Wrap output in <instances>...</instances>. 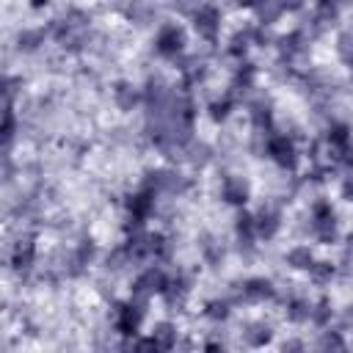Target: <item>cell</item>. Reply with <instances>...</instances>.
<instances>
[{"label": "cell", "instance_id": "1f68e13d", "mask_svg": "<svg viewBox=\"0 0 353 353\" xmlns=\"http://www.w3.org/2000/svg\"><path fill=\"white\" fill-rule=\"evenodd\" d=\"M47 3H50V0H30L33 8H41V6H47Z\"/></svg>", "mask_w": 353, "mask_h": 353}, {"label": "cell", "instance_id": "4fadbf2b", "mask_svg": "<svg viewBox=\"0 0 353 353\" xmlns=\"http://www.w3.org/2000/svg\"><path fill=\"white\" fill-rule=\"evenodd\" d=\"M254 221H256V234H259V240H273V237L279 234V229H281V212L273 210V207H262V210L254 215Z\"/></svg>", "mask_w": 353, "mask_h": 353}, {"label": "cell", "instance_id": "ac0fdd59", "mask_svg": "<svg viewBox=\"0 0 353 353\" xmlns=\"http://www.w3.org/2000/svg\"><path fill=\"white\" fill-rule=\"evenodd\" d=\"M254 14H256V22L265 28V25H273V22L281 19L284 6H281V0H262V3L254 6Z\"/></svg>", "mask_w": 353, "mask_h": 353}, {"label": "cell", "instance_id": "5b68a950", "mask_svg": "<svg viewBox=\"0 0 353 353\" xmlns=\"http://www.w3.org/2000/svg\"><path fill=\"white\" fill-rule=\"evenodd\" d=\"M279 168H287V171H292L295 165H298V149H295V143H292V138H287V135H281V132H273L270 138H268V152H265Z\"/></svg>", "mask_w": 353, "mask_h": 353}, {"label": "cell", "instance_id": "2e32d148", "mask_svg": "<svg viewBox=\"0 0 353 353\" xmlns=\"http://www.w3.org/2000/svg\"><path fill=\"white\" fill-rule=\"evenodd\" d=\"M273 339V328L268 323H245L243 328V342L251 345V347H262Z\"/></svg>", "mask_w": 353, "mask_h": 353}, {"label": "cell", "instance_id": "3957f363", "mask_svg": "<svg viewBox=\"0 0 353 353\" xmlns=\"http://www.w3.org/2000/svg\"><path fill=\"white\" fill-rule=\"evenodd\" d=\"M165 284H168L165 270H160V268H146V270H141V273L132 279V298L149 301L152 295H163Z\"/></svg>", "mask_w": 353, "mask_h": 353}, {"label": "cell", "instance_id": "83f0119b", "mask_svg": "<svg viewBox=\"0 0 353 353\" xmlns=\"http://www.w3.org/2000/svg\"><path fill=\"white\" fill-rule=\"evenodd\" d=\"M331 317H334V309H331V303L325 298L317 301V303H312V323L314 325H328Z\"/></svg>", "mask_w": 353, "mask_h": 353}, {"label": "cell", "instance_id": "9a60e30c", "mask_svg": "<svg viewBox=\"0 0 353 353\" xmlns=\"http://www.w3.org/2000/svg\"><path fill=\"white\" fill-rule=\"evenodd\" d=\"M251 44H256V25H245L243 30H237V33L229 39V52H232L234 58H243Z\"/></svg>", "mask_w": 353, "mask_h": 353}, {"label": "cell", "instance_id": "4316f807", "mask_svg": "<svg viewBox=\"0 0 353 353\" xmlns=\"http://www.w3.org/2000/svg\"><path fill=\"white\" fill-rule=\"evenodd\" d=\"M234 102H237V99H234V97H232V94L226 91V94H223L221 99H215V102L210 105V116H212L215 121H223V119H226V116L232 113V108H234Z\"/></svg>", "mask_w": 353, "mask_h": 353}, {"label": "cell", "instance_id": "ba28073f", "mask_svg": "<svg viewBox=\"0 0 353 353\" xmlns=\"http://www.w3.org/2000/svg\"><path fill=\"white\" fill-rule=\"evenodd\" d=\"M234 237H237L240 254H251L254 251V243L259 240V234H256V221H254L251 212H237V218H234Z\"/></svg>", "mask_w": 353, "mask_h": 353}, {"label": "cell", "instance_id": "e0dca14e", "mask_svg": "<svg viewBox=\"0 0 353 353\" xmlns=\"http://www.w3.org/2000/svg\"><path fill=\"white\" fill-rule=\"evenodd\" d=\"M157 345V350H168V347H176V325L163 320V323H154L152 325V334H149Z\"/></svg>", "mask_w": 353, "mask_h": 353}, {"label": "cell", "instance_id": "d4e9b609", "mask_svg": "<svg viewBox=\"0 0 353 353\" xmlns=\"http://www.w3.org/2000/svg\"><path fill=\"white\" fill-rule=\"evenodd\" d=\"M204 314H207L210 320H215V323H223V320L232 314V303H229V301H223V298L207 301V303H204Z\"/></svg>", "mask_w": 353, "mask_h": 353}, {"label": "cell", "instance_id": "30bf717a", "mask_svg": "<svg viewBox=\"0 0 353 353\" xmlns=\"http://www.w3.org/2000/svg\"><path fill=\"white\" fill-rule=\"evenodd\" d=\"M276 298V287L270 279H248L243 287H240V301H248V303H265V301H273Z\"/></svg>", "mask_w": 353, "mask_h": 353}, {"label": "cell", "instance_id": "8fae6325", "mask_svg": "<svg viewBox=\"0 0 353 353\" xmlns=\"http://www.w3.org/2000/svg\"><path fill=\"white\" fill-rule=\"evenodd\" d=\"M248 196H251V188H248V182L243 176H223L221 179V199L226 204L240 207V204L248 201Z\"/></svg>", "mask_w": 353, "mask_h": 353}, {"label": "cell", "instance_id": "f1b7e54d", "mask_svg": "<svg viewBox=\"0 0 353 353\" xmlns=\"http://www.w3.org/2000/svg\"><path fill=\"white\" fill-rule=\"evenodd\" d=\"M317 347H323V350H342L345 339H342L339 331H323L320 339H317Z\"/></svg>", "mask_w": 353, "mask_h": 353}, {"label": "cell", "instance_id": "6da1fadb", "mask_svg": "<svg viewBox=\"0 0 353 353\" xmlns=\"http://www.w3.org/2000/svg\"><path fill=\"white\" fill-rule=\"evenodd\" d=\"M309 232L317 243L328 245L339 237V226H336V212L331 207V201H314L309 210Z\"/></svg>", "mask_w": 353, "mask_h": 353}, {"label": "cell", "instance_id": "d6986e66", "mask_svg": "<svg viewBox=\"0 0 353 353\" xmlns=\"http://www.w3.org/2000/svg\"><path fill=\"white\" fill-rule=\"evenodd\" d=\"M47 36H50V33H47L44 28H25V30H19V36H17V47H19L22 52H36V50L44 44Z\"/></svg>", "mask_w": 353, "mask_h": 353}, {"label": "cell", "instance_id": "277c9868", "mask_svg": "<svg viewBox=\"0 0 353 353\" xmlns=\"http://www.w3.org/2000/svg\"><path fill=\"white\" fill-rule=\"evenodd\" d=\"M154 50H157V55L176 61L182 55V50H185V30L179 25H174V22H165L154 36Z\"/></svg>", "mask_w": 353, "mask_h": 353}, {"label": "cell", "instance_id": "7a4b0ae2", "mask_svg": "<svg viewBox=\"0 0 353 353\" xmlns=\"http://www.w3.org/2000/svg\"><path fill=\"white\" fill-rule=\"evenodd\" d=\"M143 314H146V301H127V303H119L116 312H113V328L124 336H135L141 323H143Z\"/></svg>", "mask_w": 353, "mask_h": 353}, {"label": "cell", "instance_id": "44dd1931", "mask_svg": "<svg viewBox=\"0 0 353 353\" xmlns=\"http://www.w3.org/2000/svg\"><path fill=\"white\" fill-rule=\"evenodd\" d=\"M284 259H287V265H290L292 270H306V273H309V268L314 265V254H312L309 245H292Z\"/></svg>", "mask_w": 353, "mask_h": 353}, {"label": "cell", "instance_id": "f546056e", "mask_svg": "<svg viewBox=\"0 0 353 353\" xmlns=\"http://www.w3.org/2000/svg\"><path fill=\"white\" fill-rule=\"evenodd\" d=\"M127 17H130L135 25H146V22H149V17H152V8H149V6H143L141 0H132V6L127 8Z\"/></svg>", "mask_w": 353, "mask_h": 353}, {"label": "cell", "instance_id": "4dcf8cb0", "mask_svg": "<svg viewBox=\"0 0 353 353\" xmlns=\"http://www.w3.org/2000/svg\"><path fill=\"white\" fill-rule=\"evenodd\" d=\"M281 6H284V11H298L303 6V0H281Z\"/></svg>", "mask_w": 353, "mask_h": 353}, {"label": "cell", "instance_id": "8992f818", "mask_svg": "<svg viewBox=\"0 0 353 353\" xmlns=\"http://www.w3.org/2000/svg\"><path fill=\"white\" fill-rule=\"evenodd\" d=\"M190 19H193V28H196V33L201 39L212 41L221 33V11L215 6H210V3H199V8L190 14Z\"/></svg>", "mask_w": 353, "mask_h": 353}, {"label": "cell", "instance_id": "9c48e42d", "mask_svg": "<svg viewBox=\"0 0 353 353\" xmlns=\"http://www.w3.org/2000/svg\"><path fill=\"white\" fill-rule=\"evenodd\" d=\"M154 196H157L154 190H149V188H143V185H141V190L130 193V196H127V201H124V207H127V215L146 221V218L154 212Z\"/></svg>", "mask_w": 353, "mask_h": 353}, {"label": "cell", "instance_id": "ffe728a7", "mask_svg": "<svg viewBox=\"0 0 353 353\" xmlns=\"http://www.w3.org/2000/svg\"><path fill=\"white\" fill-rule=\"evenodd\" d=\"M199 251H201V259L207 265H221L223 262V245L212 234H201L199 237Z\"/></svg>", "mask_w": 353, "mask_h": 353}, {"label": "cell", "instance_id": "cb8c5ba5", "mask_svg": "<svg viewBox=\"0 0 353 353\" xmlns=\"http://www.w3.org/2000/svg\"><path fill=\"white\" fill-rule=\"evenodd\" d=\"M336 276V265L334 262H325V259H314V265L309 268V279L314 281V284H328L331 279Z\"/></svg>", "mask_w": 353, "mask_h": 353}, {"label": "cell", "instance_id": "7402d4cb", "mask_svg": "<svg viewBox=\"0 0 353 353\" xmlns=\"http://www.w3.org/2000/svg\"><path fill=\"white\" fill-rule=\"evenodd\" d=\"M284 314L290 323H306L312 320V303L306 298H290L284 306Z\"/></svg>", "mask_w": 353, "mask_h": 353}, {"label": "cell", "instance_id": "484cf974", "mask_svg": "<svg viewBox=\"0 0 353 353\" xmlns=\"http://www.w3.org/2000/svg\"><path fill=\"white\" fill-rule=\"evenodd\" d=\"M325 143L328 146H347L350 143V127L347 124H331L325 130Z\"/></svg>", "mask_w": 353, "mask_h": 353}, {"label": "cell", "instance_id": "52a82bcc", "mask_svg": "<svg viewBox=\"0 0 353 353\" xmlns=\"http://www.w3.org/2000/svg\"><path fill=\"white\" fill-rule=\"evenodd\" d=\"M306 44H309V39H306L303 30H290V33H284V36L276 39L279 58H281L284 63H292L295 58H301V55L306 52Z\"/></svg>", "mask_w": 353, "mask_h": 353}, {"label": "cell", "instance_id": "5bb4252c", "mask_svg": "<svg viewBox=\"0 0 353 353\" xmlns=\"http://www.w3.org/2000/svg\"><path fill=\"white\" fill-rule=\"evenodd\" d=\"M248 119H251V124H254L256 130H273V127H270V121H273L270 102H268L265 97L251 99V102H248Z\"/></svg>", "mask_w": 353, "mask_h": 353}, {"label": "cell", "instance_id": "7c38bea8", "mask_svg": "<svg viewBox=\"0 0 353 353\" xmlns=\"http://www.w3.org/2000/svg\"><path fill=\"white\" fill-rule=\"evenodd\" d=\"M113 102H116L119 110H135L143 102V88L121 80V83L113 85Z\"/></svg>", "mask_w": 353, "mask_h": 353}, {"label": "cell", "instance_id": "603a6c76", "mask_svg": "<svg viewBox=\"0 0 353 353\" xmlns=\"http://www.w3.org/2000/svg\"><path fill=\"white\" fill-rule=\"evenodd\" d=\"M185 154H188V160H190L193 165H207L210 157H212V149H210L204 141H190V143L185 146Z\"/></svg>", "mask_w": 353, "mask_h": 353}]
</instances>
